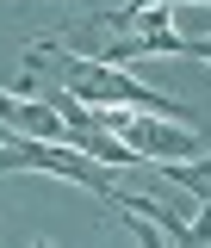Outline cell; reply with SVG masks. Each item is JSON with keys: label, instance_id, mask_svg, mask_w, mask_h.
I'll use <instances>...</instances> for the list:
<instances>
[{"label": "cell", "instance_id": "cell-1", "mask_svg": "<svg viewBox=\"0 0 211 248\" xmlns=\"http://www.w3.org/2000/svg\"><path fill=\"white\" fill-rule=\"evenodd\" d=\"M13 168H37V174H68V180L93 186L99 199H118L124 186H112V174L87 161L81 149H62V143H37V137H6L0 143V174H13Z\"/></svg>", "mask_w": 211, "mask_h": 248}, {"label": "cell", "instance_id": "cell-2", "mask_svg": "<svg viewBox=\"0 0 211 248\" xmlns=\"http://www.w3.org/2000/svg\"><path fill=\"white\" fill-rule=\"evenodd\" d=\"M99 124H106V137H118L137 161H143V155H149V161H180L186 149H199V137H193L186 124H168V118H155V112L99 106Z\"/></svg>", "mask_w": 211, "mask_h": 248}, {"label": "cell", "instance_id": "cell-3", "mask_svg": "<svg viewBox=\"0 0 211 248\" xmlns=\"http://www.w3.org/2000/svg\"><path fill=\"white\" fill-rule=\"evenodd\" d=\"M155 168H162V180L186 186L193 199H205V205H211V155H205V161H155Z\"/></svg>", "mask_w": 211, "mask_h": 248}, {"label": "cell", "instance_id": "cell-4", "mask_svg": "<svg viewBox=\"0 0 211 248\" xmlns=\"http://www.w3.org/2000/svg\"><path fill=\"white\" fill-rule=\"evenodd\" d=\"M186 56H205V62H211V37H199V44H186Z\"/></svg>", "mask_w": 211, "mask_h": 248}]
</instances>
